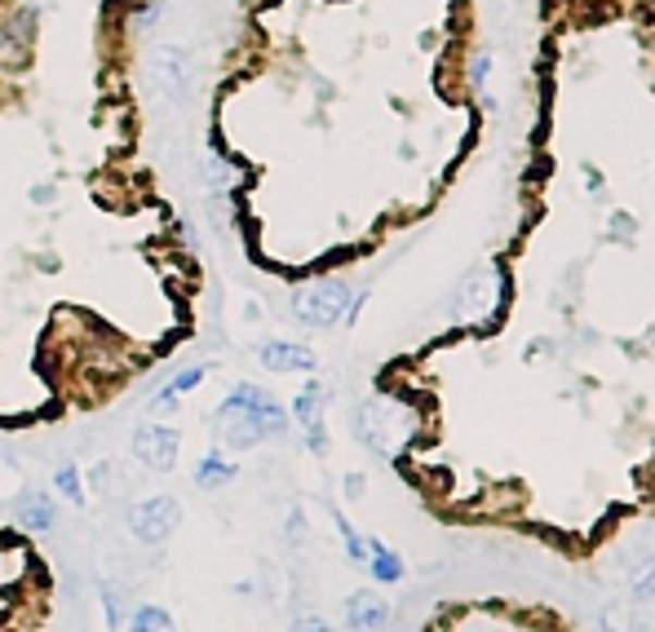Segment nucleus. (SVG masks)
I'll return each mask as SVG.
<instances>
[{
    "instance_id": "f257e3e1",
    "label": "nucleus",
    "mask_w": 655,
    "mask_h": 632,
    "mask_svg": "<svg viewBox=\"0 0 655 632\" xmlns=\"http://www.w3.org/2000/svg\"><path fill=\"white\" fill-rule=\"evenodd\" d=\"M288 425V411L257 385H235L231 398L218 407V430H222V443L235 447V451H248L257 447L261 438H271Z\"/></svg>"
},
{
    "instance_id": "f03ea898",
    "label": "nucleus",
    "mask_w": 655,
    "mask_h": 632,
    "mask_svg": "<svg viewBox=\"0 0 655 632\" xmlns=\"http://www.w3.org/2000/svg\"><path fill=\"white\" fill-rule=\"evenodd\" d=\"M355 434H359V443H363L372 456L395 460L399 447H404V438L412 434V416H408V407L395 402V398H368V402L359 407V416H355Z\"/></svg>"
},
{
    "instance_id": "7ed1b4c3",
    "label": "nucleus",
    "mask_w": 655,
    "mask_h": 632,
    "mask_svg": "<svg viewBox=\"0 0 655 632\" xmlns=\"http://www.w3.org/2000/svg\"><path fill=\"white\" fill-rule=\"evenodd\" d=\"M350 310V288L337 284V278H319V284H306L293 293V314L306 323V327H333L342 323Z\"/></svg>"
},
{
    "instance_id": "20e7f679",
    "label": "nucleus",
    "mask_w": 655,
    "mask_h": 632,
    "mask_svg": "<svg viewBox=\"0 0 655 632\" xmlns=\"http://www.w3.org/2000/svg\"><path fill=\"white\" fill-rule=\"evenodd\" d=\"M177 522H182V505L173 496H143L134 509H128V535L138 544H151V548L169 544Z\"/></svg>"
},
{
    "instance_id": "39448f33",
    "label": "nucleus",
    "mask_w": 655,
    "mask_h": 632,
    "mask_svg": "<svg viewBox=\"0 0 655 632\" xmlns=\"http://www.w3.org/2000/svg\"><path fill=\"white\" fill-rule=\"evenodd\" d=\"M177 451H182V438L169 425H143L134 434V456L156 473H169L177 464Z\"/></svg>"
},
{
    "instance_id": "423d86ee",
    "label": "nucleus",
    "mask_w": 655,
    "mask_h": 632,
    "mask_svg": "<svg viewBox=\"0 0 655 632\" xmlns=\"http://www.w3.org/2000/svg\"><path fill=\"white\" fill-rule=\"evenodd\" d=\"M257 359L261 368H271V372H314V349L310 345H297V340H267L257 349Z\"/></svg>"
},
{
    "instance_id": "0eeeda50",
    "label": "nucleus",
    "mask_w": 655,
    "mask_h": 632,
    "mask_svg": "<svg viewBox=\"0 0 655 632\" xmlns=\"http://www.w3.org/2000/svg\"><path fill=\"white\" fill-rule=\"evenodd\" d=\"M32 27H36V10H23L0 27V62L5 66H23L32 58Z\"/></svg>"
},
{
    "instance_id": "6e6552de",
    "label": "nucleus",
    "mask_w": 655,
    "mask_h": 632,
    "mask_svg": "<svg viewBox=\"0 0 655 632\" xmlns=\"http://www.w3.org/2000/svg\"><path fill=\"white\" fill-rule=\"evenodd\" d=\"M496 310V293H492V274L479 270L470 274V284L461 288V297H456V314L461 319H487Z\"/></svg>"
},
{
    "instance_id": "1a4fd4ad",
    "label": "nucleus",
    "mask_w": 655,
    "mask_h": 632,
    "mask_svg": "<svg viewBox=\"0 0 655 632\" xmlns=\"http://www.w3.org/2000/svg\"><path fill=\"white\" fill-rule=\"evenodd\" d=\"M156 76H160V85H164L173 98H182V94H186L190 62H186V53H182L177 45H164V49L156 53Z\"/></svg>"
},
{
    "instance_id": "9d476101",
    "label": "nucleus",
    "mask_w": 655,
    "mask_h": 632,
    "mask_svg": "<svg viewBox=\"0 0 655 632\" xmlns=\"http://www.w3.org/2000/svg\"><path fill=\"white\" fill-rule=\"evenodd\" d=\"M346 623L350 628H385L390 623V606L376 597V593H355L350 602H346Z\"/></svg>"
},
{
    "instance_id": "9b49d317",
    "label": "nucleus",
    "mask_w": 655,
    "mask_h": 632,
    "mask_svg": "<svg viewBox=\"0 0 655 632\" xmlns=\"http://www.w3.org/2000/svg\"><path fill=\"white\" fill-rule=\"evenodd\" d=\"M18 522L27 531H49L53 526V505H49L45 491H23L18 496Z\"/></svg>"
},
{
    "instance_id": "f8f14e48",
    "label": "nucleus",
    "mask_w": 655,
    "mask_h": 632,
    "mask_svg": "<svg viewBox=\"0 0 655 632\" xmlns=\"http://www.w3.org/2000/svg\"><path fill=\"white\" fill-rule=\"evenodd\" d=\"M235 473H239V469H235L226 456L209 451V456L200 460V469H195V486H200V491H222V486L235 482Z\"/></svg>"
},
{
    "instance_id": "ddd939ff",
    "label": "nucleus",
    "mask_w": 655,
    "mask_h": 632,
    "mask_svg": "<svg viewBox=\"0 0 655 632\" xmlns=\"http://www.w3.org/2000/svg\"><path fill=\"white\" fill-rule=\"evenodd\" d=\"M368 567H372V575H376L381 584H399V580H404V561H399V553H395V548H385L381 540H368Z\"/></svg>"
},
{
    "instance_id": "4468645a",
    "label": "nucleus",
    "mask_w": 655,
    "mask_h": 632,
    "mask_svg": "<svg viewBox=\"0 0 655 632\" xmlns=\"http://www.w3.org/2000/svg\"><path fill=\"white\" fill-rule=\"evenodd\" d=\"M200 381H205V368H186V372H177V376H173V381L160 389V398H156L151 407H156L160 416H169V411L177 407V398H182V394H190V389L200 385Z\"/></svg>"
},
{
    "instance_id": "2eb2a0df",
    "label": "nucleus",
    "mask_w": 655,
    "mask_h": 632,
    "mask_svg": "<svg viewBox=\"0 0 655 632\" xmlns=\"http://www.w3.org/2000/svg\"><path fill=\"white\" fill-rule=\"evenodd\" d=\"M323 407H328V389H323V385H306V389L293 398V416L301 420V425H314V420H323Z\"/></svg>"
},
{
    "instance_id": "dca6fc26",
    "label": "nucleus",
    "mask_w": 655,
    "mask_h": 632,
    "mask_svg": "<svg viewBox=\"0 0 655 632\" xmlns=\"http://www.w3.org/2000/svg\"><path fill=\"white\" fill-rule=\"evenodd\" d=\"M333 522H337V531H342L346 557H350V561H368V540H363V535H359V531L350 526V518H346V513L337 509V513H333Z\"/></svg>"
},
{
    "instance_id": "f3484780",
    "label": "nucleus",
    "mask_w": 655,
    "mask_h": 632,
    "mask_svg": "<svg viewBox=\"0 0 655 632\" xmlns=\"http://www.w3.org/2000/svg\"><path fill=\"white\" fill-rule=\"evenodd\" d=\"M128 623H134L138 632H169V628H173V619H169L160 606H138V615L128 619Z\"/></svg>"
},
{
    "instance_id": "a211bd4d",
    "label": "nucleus",
    "mask_w": 655,
    "mask_h": 632,
    "mask_svg": "<svg viewBox=\"0 0 655 632\" xmlns=\"http://www.w3.org/2000/svg\"><path fill=\"white\" fill-rule=\"evenodd\" d=\"M58 491H62V496H67V500H85V486H81V473H76V464H62L58 469Z\"/></svg>"
},
{
    "instance_id": "6ab92c4d",
    "label": "nucleus",
    "mask_w": 655,
    "mask_h": 632,
    "mask_svg": "<svg viewBox=\"0 0 655 632\" xmlns=\"http://www.w3.org/2000/svg\"><path fill=\"white\" fill-rule=\"evenodd\" d=\"M102 606H107V623H111V628H120V623H124V615H120L124 597H120V588H115V584H102Z\"/></svg>"
},
{
    "instance_id": "aec40b11",
    "label": "nucleus",
    "mask_w": 655,
    "mask_h": 632,
    "mask_svg": "<svg viewBox=\"0 0 655 632\" xmlns=\"http://www.w3.org/2000/svg\"><path fill=\"white\" fill-rule=\"evenodd\" d=\"M306 447H310L314 456H323V451H328V430H323V420L306 425Z\"/></svg>"
},
{
    "instance_id": "412c9836",
    "label": "nucleus",
    "mask_w": 655,
    "mask_h": 632,
    "mask_svg": "<svg viewBox=\"0 0 655 632\" xmlns=\"http://www.w3.org/2000/svg\"><path fill=\"white\" fill-rule=\"evenodd\" d=\"M487 72H492V58H487V53H479V58H474V72H470V85H474L479 94L487 89Z\"/></svg>"
}]
</instances>
